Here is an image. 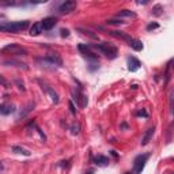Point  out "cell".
<instances>
[{"mask_svg": "<svg viewBox=\"0 0 174 174\" xmlns=\"http://www.w3.org/2000/svg\"><path fill=\"white\" fill-rule=\"evenodd\" d=\"M136 116H139V117H148V113L146 112V110H139L137 113H136Z\"/></svg>", "mask_w": 174, "mask_h": 174, "instance_id": "cell-27", "label": "cell"}, {"mask_svg": "<svg viewBox=\"0 0 174 174\" xmlns=\"http://www.w3.org/2000/svg\"><path fill=\"white\" fill-rule=\"evenodd\" d=\"M69 110H71L72 114H76V108L74 105V101H69Z\"/></svg>", "mask_w": 174, "mask_h": 174, "instance_id": "cell-28", "label": "cell"}, {"mask_svg": "<svg viewBox=\"0 0 174 174\" xmlns=\"http://www.w3.org/2000/svg\"><path fill=\"white\" fill-rule=\"evenodd\" d=\"M170 174H174V173H170Z\"/></svg>", "mask_w": 174, "mask_h": 174, "instance_id": "cell-35", "label": "cell"}, {"mask_svg": "<svg viewBox=\"0 0 174 174\" xmlns=\"http://www.w3.org/2000/svg\"><path fill=\"white\" fill-rule=\"evenodd\" d=\"M12 152L21 154V155H25V156H30V151H27V150L23 148V147H21V146H14L12 147Z\"/></svg>", "mask_w": 174, "mask_h": 174, "instance_id": "cell-20", "label": "cell"}, {"mask_svg": "<svg viewBox=\"0 0 174 174\" xmlns=\"http://www.w3.org/2000/svg\"><path fill=\"white\" fill-rule=\"evenodd\" d=\"M141 67V63L139 61L136 57H133V56H130L129 59H128V69L130 72H136L139 68Z\"/></svg>", "mask_w": 174, "mask_h": 174, "instance_id": "cell-10", "label": "cell"}, {"mask_svg": "<svg viewBox=\"0 0 174 174\" xmlns=\"http://www.w3.org/2000/svg\"><path fill=\"white\" fill-rule=\"evenodd\" d=\"M29 27V21H18V22H8L0 25V30L5 33H21Z\"/></svg>", "mask_w": 174, "mask_h": 174, "instance_id": "cell-1", "label": "cell"}, {"mask_svg": "<svg viewBox=\"0 0 174 174\" xmlns=\"http://www.w3.org/2000/svg\"><path fill=\"white\" fill-rule=\"evenodd\" d=\"M86 174H92V173H86Z\"/></svg>", "mask_w": 174, "mask_h": 174, "instance_id": "cell-34", "label": "cell"}, {"mask_svg": "<svg viewBox=\"0 0 174 174\" xmlns=\"http://www.w3.org/2000/svg\"><path fill=\"white\" fill-rule=\"evenodd\" d=\"M34 106H36V103H34V102H30V103H29V105H27V106H26V108H25V110H23V112L21 113V114H19L18 120H22V118H25L26 116H27L29 113H30L31 110L34 109Z\"/></svg>", "mask_w": 174, "mask_h": 174, "instance_id": "cell-18", "label": "cell"}, {"mask_svg": "<svg viewBox=\"0 0 174 174\" xmlns=\"http://www.w3.org/2000/svg\"><path fill=\"white\" fill-rule=\"evenodd\" d=\"M15 83L18 85V89H19V90L25 91V86H23V83H21V80H19V79H15Z\"/></svg>", "mask_w": 174, "mask_h": 174, "instance_id": "cell-30", "label": "cell"}, {"mask_svg": "<svg viewBox=\"0 0 174 174\" xmlns=\"http://www.w3.org/2000/svg\"><path fill=\"white\" fill-rule=\"evenodd\" d=\"M91 48L99 50L101 53L105 54V56L108 57V59H110V60L116 59V57H117V54H118L117 48H116V46H113V45H110L109 42H101V44H97V45H91Z\"/></svg>", "mask_w": 174, "mask_h": 174, "instance_id": "cell-2", "label": "cell"}, {"mask_svg": "<svg viewBox=\"0 0 174 174\" xmlns=\"http://www.w3.org/2000/svg\"><path fill=\"white\" fill-rule=\"evenodd\" d=\"M159 25L158 23H150L148 26H147V30H152V29H158Z\"/></svg>", "mask_w": 174, "mask_h": 174, "instance_id": "cell-29", "label": "cell"}, {"mask_svg": "<svg viewBox=\"0 0 174 174\" xmlns=\"http://www.w3.org/2000/svg\"><path fill=\"white\" fill-rule=\"evenodd\" d=\"M129 46L133 49V50H136V52H140L141 49H143V44H141V41H139V40H135V38L132 40V42L129 44Z\"/></svg>", "mask_w": 174, "mask_h": 174, "instance_id": "cell-19", "label": "cell"}, {"mask_svg": "<svg viewBox=\"0 0 174 174\" xmlns=\"http://www.w3.org/2000/svg\"><path fill=\"white\" fill-rule=\"evenodd\" d=\"M4 65H16V67H23V68H27L26 64L23 63H19V61H15V60H8V61H4Z\"/></svg>", "mask_w": 174, "mask_h": 174, "instance_id": "cell-23", "label": "cell"}, {"mask_svg": "<svg viewBox=\"0 0 174 174\" xmlns=\"http://www.w3.org/2000/svg\"><path fill=\"white\" fill-rule=\"evenodd\" d=\"M36 129H37V132H38V135H40V136H41V139H42V140H44V141H45V140H46V136H45V135H44V132H42V130H41V129H40V128H37V127H36Z\"/></svg>", "mask_w": 174, "mask_h": 174, "instance_id": "cell-31", "label": "cell"}, {"mask_svg": "<svg viewBox=\"0 0 174 174\" xmlns=\"http://www.w3.org/2000/svg\"><path fill=\"white\" fill-rule=\"evenodd\" d=\"M80 132V124L79 123H74L71 125V133L72 135H78Z\"/></svg>", "mask_w": 174, "mask_h": 174, "instance_id": "cell-24", "label": "cell"}, {"mask_svg": "<svg viewBox=\"0 0 174 174\" xmlns=\"http://www.w3.org/2000/svg\"><path fill=\"white\" fill-rule=\"evenodd\" d=\"M44 31V27H42V22H37L34 23L33 26L30 27V34L31 36H40Z\"/></svg>", "mask_w": 174, "mask_h": 174, "instance_id": "cell-15", "label": "cell"}, {"mask_svg": "<svg viewBox=\"0 0 174 174\" xmlns=\"http://www.w3.org/2000/svg\"><path fill=\"white\" fill-rule=\"evenodd\" d=\"M154 132H155V128H148L146 130V133H144V136H143V139H141V146H147V144L151 141V139H152V136H154Z\"/></svg>", "mask_w": 174, "mask_h": 174, "instance_id": "cell-13", "label": "cell"}, {"mask_svg": "<svg viewBox=\"0 0 174 174\" xmlns=\"http://www.w3.org/2000/svg\"><path fill=\"white\" fill-rule=\"evenodd\" d=\"M60 33H61V37H68L69 36V30H67V29H63Z\"/></svg>", "mask_w": 174, "mask_h": 174, "instance_id": "cell-32", "label": "cell"}, {"mask_svg": "<svg viewBox=\"0 0 174 174\" xmlns=\"http://www.w3.org/2000/svg\"><path fill=\"white\" fill-rule=\"evenodd\" d=\"M170 113L174 116V92L170 94Z\"/></svg>", "mask_w": 174, "mask_h": 174, "instance_id": "cell-25", "label": "cell"}, {"mask_svg": "<svg viewBox=\"0 0 174 174\" xmlns=\"http://www.w3.org/2000/svg\"><path fill=\"white\" fill-rule=\"evenodd\" d=\"M2 53L3 54H16V56H26L27 50L22 46L16 45V44H8V45L3 46L2 48Z\"/></svg>", "mask_w": 174, "mask_h": 174, "instance_id": "cell-3", "label": "cell"}, {"mask_svg": "<svg viewBox=\"0 0 174 174\" xmlns=\"http://www.w3.org/2000/svg\"><path fill=\"white\" fill-rule=\"evenodd\" d=\"M45 61H48L50 65H57V67H61L63 65V61L57 54H49L48 57L45 59Z\"/></svg>", "mask_w": 174, "mask_h": 174, "instance_id": "cell-14", "label": "cell"}, {"mask_svg": "<svg viewBox=\"0 0 174 174\" xmlns=\"http://www.w3.org/2000/svg\"><path fill=\"white\" fill-rule=\"evenodd\" d=\"M14 112H15V106L11 105V103H2V106H0V113L2 114H11Z\"/></svg>", "mask_w": 174, "mask_h": 174, "instance_id": "cell-16", "label": "cell"}, {"mask_svg": "<svg viewBox=\"0 0 174 174\" xmlns=\"http://www.w3.org/2000/svg\"><path fill=\"white\" fill-rule=\"evenodd\" d=\"M106 23H108V25H123V23H125V22H123L121 19H109Z\"/></svg>", "mask_w": 174, "mask_h": 174, "instance_id": "cell-26", "label": "cell"}, {"mask_svg": "<svg viewBox=\"0 0 174 174\" xmlns=\"http://www.w3.org/2000/svg\"><path fill=\"white\" fill-rule=\"evenodd\" d=\"M78 49H79L80 53H82L85 57H87L89 60H92V61H97V60H98V56H97V54L92 53L91 46L85 45V44H80V45L78 46Z\"/></svg>", "mask_w": 174, "mask_h": 174, "instance_id": "cell-5", "label": "cell"}, {"mask_svg": "<svg viewBox=\"0 0 174 174\" xmlns=\"http://www.w3.org/2000/svg\"><path fill=\"white\" fill-rule=\"evenodd\" d=\"M78 30H79V31H82V33L85 34V36L90 37V38H92V40H97V38H98V36H97V34H94V33H92V31L87 30V29H82V27H79V29H78Z\"/></svg>", "mask_w": 174, "mask_h": 174, "instance_id": "cell-22", "label": "cell"}, {"mask_svg": "<svg viewBox=\"0 0 174 174\" xmlns=\"http://www.w3.org/2000/svg\"><path fill=\"white\" fill-rule=\"evenodd\" d=\"M94 163L97 165V166H101V167H105L108 166L110 163V159L108 156H103V155H97L94 156Z\"/></svg>", "mask_w": 174, "mask_h": 174, "instance_id": "cell-12", "label": "cell"}, {"mask_svg": "<svg viewBox=\"0 0 174 174\" xmlns=\"http://www.w3.org/2000/svg\"><path fill=\"white\" fill-rule=\"evenodd\" d=\"M72 97H74V98H72V101L76 102V105L79 106V108H85V106H87V102H89V101H87L86 95L82 94L79 90H76V91L72 90Z\"/></svg>", "mask_w": 174, "mask_h": 174, "instance_id": "cell-6", "label": "cell"}, {"mask_svg": "<svg viewBox=\"0 0 174 174\" xmlns=\"http://www.w3.org/2000/svg\"><path fill=\"white\" fill-rule=\"evenodd\" d=\"M41 22H42L44 30H50V29H53L57 25V18L56 16H48V18H45Z\"/></svg>", "mask_w": 174, "mask_h": 174, "instance_id": "cell-9", "label": "cell"}, {"mask_svg": "<svg viewBox=\"0 0 174 174\" xmlns=\"http://www.w3.org/2000/svg\"><path fill=\"white\" fill-rule=\"evenodd\" d=\"M76 8V2L74 0H68V2H64L60 4L59 7V12L60 14H69L71 11H74Z\"/></svg>", "mask_w": 174, "mask_h": 174, "instance_id": "cell-7", "label": "cell"}, {"mask_svg": "<svg viewBox=\"0 0 174 174\" xmlns=\"http://www.w3.org/2000/svg\"><path fill=\"white\" fill-rule=\"evenodd\" d=\"M148 158H150V154H141V155H139L135 159V162H133V174H140L143 172Z\"/></svg>", "mask_w": 174, "mask_h": 174, "instance_id": "cell-4", "label": "cell"}, {"mask_svg": "<svg viewBox=\"0 0 174 174\" xmlns=\"http://www.w3.org/2000/svg\"><path fill=\"white\" fill-rule=\"evenodd\" d=\"M152 15H155V16H161L162 14H163V7H162L161 4H155L152 7Z\"/></svg>", "mask_w": 174, "mask_h": 174, "instance_id": "cell-21", "label": "cell"}, {"mask_svg": "<svg viewBox=\"0 0 174 174\" xmlns=\"http://www.w3.org/2000/svg\"><path fill=\"white\" fill-rule=\"evenodd\" d=\"M125 174H133V173H125Z\"/></svg>", "mask_w": 174, "mask_h": 174, "instance_id": "cell-33", "label": "cell"}, {"mask_svg": "<svg viewBox=\"0 0 174 174\" xmlns=\"http://www.w3.org/2000/svg\"><path fill=\"white\" fill-rule=\"evenodd\" d=\"M42 85V89H45V91L48 92V95L49 97H50V99H52V102L53 103H59V95H57V92L54 91L53 89H52V87H49V86H44V83L42 82H40Z\"/></svg>", "mask_w": 174, "mask_h": 174, "instance_id": "cell-11", "label": "cell"}, {"mask_svg": "<svg viewBox=\"0 0 174 174\" xmlns=\"http://www.w3.org/2000/svg\"><path fill=\"white\" fill-rule=\"evenodd\" d=\"M116 16L120 18V19L121 18H136V14L130 10H121V11H118Z\"/></svg>", "mask_w": 174, "mask_h": 174, "instance_id": "cell-17", "label": "cell"}, {"mask_svg": "<svg viewBox=\"0 0 174 174\" xmlns=\"http://www.w3.org/2000/svg\"><path fill=\"white\" fill-rule=\"evenodd\" d=\"M110 33V36H113V37H116V38H120V40H123V41H125V42H128V45L130 42H132V37L128 36L127 33H124V31H117V30H112V31H109Z\"/></svg>", "mask_w": 174, "mask_h": 174, "instance_id": "cell-8", "label": "cell"}]
</instances>
